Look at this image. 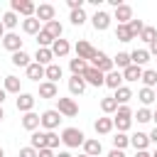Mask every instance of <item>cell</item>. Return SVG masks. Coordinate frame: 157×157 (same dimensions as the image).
<instances>
[{"mask_svg":"<svg viewBox=\"0 0 157 157\" xmlns=\"http://www.w3.org/2000/svg\"><path fill=\"white\" fill-rule=\"evenodd\" d=\"M5 37V27H2V22H0V39Z\"/></svg>","mask_w":157,"mask_h":157,"instance_id":"6f0895ef","label":"cell"},{"mask_svg":"<svg viewBox=\"0 0 157 157\" xmlns=\"http://www.w3.org/2000/svg\"><path fill=\"white\" fill-rule=\"evenodd\" d=\"M29 147H34V150L47 147V132H32V137H29Z\"/></svg>","mask_w":157,"mask_h":157,"instance_id":"1f68e13d","label":"cell"},{"mask_svg":"<svg viewBox=\"0 0 157 157\" xmlns=\"http://www.w3.org/2000/svg\"><path fill=\"white\" fill-rule=\"evenodd\" d=\"M39 29L42 27H39V20L37 17H25L22 20V32L25 34H39Z\"/></svg>","mask_w":157,"mask_h":157,"instance_id":"44dd1931","label":"cell"},{"mask_svg":"<svg viewBox=\"0 0 157 157\" xmlns=\"http://www.w3.org/2000/svg\"><path fill=\"white\" fill-rule=\"evenodd\" d=\"M69 91H71V96H81V93L86 91L83 76H71V78H69Z\"/></svg>","mask_w":157,"mask_h":157,"instance_id":"ac0fdd59","label":"cell"},{"mask_svg":"<svg viewBox=\"0 0 157 157\" xmlns=\"http://www.w3.org/2000/svg\"><path fill=\"white\" fill-rule=\"evenodd\" d=\"M128 29H130L132 37H140V32L145 29V22H142V20H130V22H128Z\"/></svg>","mask_w":157,"mask_h":157,"instance_id":"7bdbcfd3","label":"cell"},{"mask_svg":"<svg viewBox=\"0 0 157 157\" xmlns=\"http://www.w3.org/2000/svg\"><path fill=\"white\" fill-rule=\"evenodd\" d=\"M44 78L52 81V83H56V81L61 78V66H59V64H49V66H44Z\"/></svg>","mask_w":157,"mask_h":157,"instance_id":"d4e9b609","label":"cell"},{"mask_svg":"<svg viewBox=\"0 0 157 157\" xmlns=\"http://www.w3.org/2000/svg\"><path fill=\"white\" fill-rule=\"evenodd\" d=\"M140 39H142V42H147V44H150V42H155V39H157V27L145 25V29L140 32Z\"/></svg>","mask_w":157,"mask_h":157,"instance_id":"8d00e7d4","label":"cell"},{"mask_svg":"<svg viewBox=\"0 0 157 157\" xmlns=\"http://www.w3.org/2000/svg\"><path fill=\"white\" fill-rule=\"evenodd\" d=\"M135 157H152V155H150L147 150H137V152H135Z\"/></svg>","mask_w":157,"mask_h":157,"instance_id":"db71d44e","label":"cell"},{"mask_svg":"<svg viewBox=\"0 0 157 157\" xmlns=\"http://www.w3.org/2000/svg\"><path fill=\"white\" fill-rule=\"evenodd\" d=\"M22 128H25V130H29V132H34V130L39 128V115H37V113H32V110H29V113H25V115H22Z\"/></svg>","mask_w":157,"mask_h":157,"instance_id":"d6986e66","label":"cell"},{"mask_svg":"<svg viewBox=\"0 0 157 157\" xmlns=\"http://www.w3.org/2000/svg\"><path fill=\"white\" fill-rule=\"evenodd\" d=\"M59 123H61V115H59V110H44L42 115H39V125L49 132V130H56L59 128Z\"/></svg>","mask_w":157,"mask_h":157,"instance_id":"3957f363","label":"cell"},{"mask_svg":"<svg viewBox=\"0 0 157 157\" xmlns=\"http://www.w3.org/2000/svg\"><path fill=\"white\" fill-rule=\"evenodd\" d=\"M25 71H27V78H29V81H39V78H44V66L37 64V61H32Z\"/></svg>","mask_w":157,"mask_h":157,"instance_id":"7402d4cb","label":"cell"},{"mask_svg":"<svg viewBox=\"0 0 157 157\" xmlns=\"http://www.w3.org/2000/svg\"><path fill=\"white\" fill-rule=\"evenodd\" d=\"M2 118H5V110H2V105H0V120H2Z\"/></svg>","mask_w":157,"mask_h":157,"instance_id":"680465c9","label":"cell"},{"mask_svg":"<svg viewBox=\"0 0 157 157\" xmlns=\"http://www.w3.org/2000/svg\"><path fill=\"white\" fill-rule=\"evenodd\" d=\"M78 157H91V155H78Z\"/></svg>","mask_w":157,"mask_h":157,"instance_id":"6125c7cd","label":"cell"},{"mask_svg":"<svg viewBox=\"0 0 157 157\" xmlns=\"http://www.w3.org/2000/svg\"><path fill=\"white\" fill-rule=\"evenodd\" d=\"M34 17L39 20V22H52L54 20V5H37V10H34Z\"/></svg>","mask_w":157,"mask_h":157,"instance_id":"30bf717a","label":"cell"},{"mask_svg":"<svg viewBox=\"0 0 157 157\" xmlns=\"http://www.w3.org/2000/svg\"><path fill=\"white\" fill-rule=\"evenodd\" d=\"M20 157H37L34 147H20Z\"/></svg>","mask_w":157,"mask_h":157,"instance_id":"7dc6e473","label":"cell"},{"mask_svg":"<svg viewBox=\"0 0 157 157\" xmlns=\"http://www.w3.org/2000/svg\"><path fill=\"white\" fill-rule=\"evenodd\" d=\"M137 98H140V101H142L145 105H150V103H152V101H155L157 96H155V88H145V86H142V88L137 91Z\"/></svg>","mask_w":157,"mask_h":157,"instance_id":"74e56055","label":"cell"},{"mask_svg":"<svg viewBox=\"0 0 157 157\" xmlns=\"http://www.w3.org/2000/svg\"><path fill=\"white\" fill-rule=\"evenodd\" d=\"M152 120H155V125H157V110H155V113H152Z\"/></svg>","mask_w":157,"mask_h":157,"instance_id":"91938a15","label":"cell"},{"mask_svg":"<svg viewBox=\"0 0 157 157\" xmlns=\"http://www.w3.org/2000/svg\"><path fill=\"white\" fill-rule=\"evenodd\" d=\"M34 96L32 93H20L17 96V110H22V113H29L32 108H34Z\"/></svg>","mask_w":157,"mask_h":157,"instance_id":"7c38bea8","label":"cell"},{"mask_svg":"<svg viewBox=\"0 0 157 157\" xmlns=\"http://www.w3.org/2000/svg\"><path fill=\"white\" fill-rule=\"evenodd\" d=\"M10 7H12L15 15L20 12V15H25V17H34V10H37V5H34L32 0H12Z\"/></svg>","mask_w":157,"mask_h":157,"instance_id":"5b68a950","label":"cell"},{"mask_svg":"<svg viewBox=\"0 0 157 157\" xmlns=\"http://www.w3.org/2000/svg\"><path fill=\"white\" fill-rule=\"evenodd\" d=\"M137 78H142V66L130 64L128 69H123V81H137Z\"/></svg>","mask_w":157,"mask_h":157,"instance_id":"484cf974","label":"cell"},{"mask_svg":"<svg viewBox=\"0 0 157 157\" xmlns=\"http://www.w3.org/2000/svg\"><path fill=\"white\" fill-rule=\"evenodd\" d=\"M2 88H5V93H17L20 96V78L17 76H5L2 78Z\"/></svg>","mask_w":157,"mask_h":157,"instance_id":"4316f807","label":"cell"},{"mask_svg":"<svg viewBox=\"0 0 157 157\" xmlns=\"http://www.w3.org/2000/svg\"><path fill=\"white\" fill-rule=\"evenodd\" d=\"M71 10H83V0H66Z\"/></svg>","mask_w":157,"mask_h":157,"instance_id":"c3c4849f","label":"cell"},{"mask_svg":"<svg viewBox=\"0 0 157 157\" xmlns=\"http://www.w3.org/2000/svg\"><path fill=\"white\" fill-rule=\"evenodd\" d=\"M69 52H71V44L66 42V39H54V44H52V54L54 56H59V59H64V56H69Z\"/></svg>","mask_w":157,"mask_h":157,"instance_id":"8fae6325","label":"cell"},{"mask_svg":"<svg viewBox=\"0 0 157 157\" xmlns=\"http://www.w3.org/2000/svg\"><path fill=\"white\" fill-rule=\"evenodd\" d=\"M2 47L7 49V52H22V39H20V34H15V32H7L5 37H2Z\"/></svg>","mask_w":157,"mask_h":157,"instance_id":"9c48e42d","label":"cell"},{"mask_svg":"<svg viewBox=\"0 0 157 157\" xmlns=\"http://www.w3.org/2000/svg\"><path fill=\"white\" fill-rule=\"evenodd\" d=\"M93 128H96V132H98V135H108V132L113 130V118L103 115V118H98V120L93 123Z\"/></svg>","mask_w":157,"mask_h":157,"instance_id":"ffe728a7","label":"cell"},{"mask_svg":"<svg viewBox=\"0 0 157 157\" xmlns=\"http://www.w3.org/2000/svg\"><path fill=\"white\" fill-rule=\"evenodd\" d=\"M115 20H118V25H128L132 20V7L130 5H118L115 7Z\"/></svg>","mask_w":157,"mask_h":157,"instance_id":"5bb4252c","label":"cell"},{"mask_svg":"<svg viewBox=\"0 0 157 157\" xmlns=\"http://www.w3.org/2000/svg\"><path fill=\"white\" fill-rule=\"evenodd\" d=\"M56 110H59V115H66V118H74V115H78V105H76V101L74 98H56Z\"/></svg>","mask_w":157,"mask_h":157,"instance_id":"7a4b0ae2","label":"cell"},{"mask_svg":"<svg viewBox=\"0 0 157 157\" xmlns=\"http://www.w3.org/2000/svg\"><path fill=\"white\" fill-rule=\"evenodd\" d=\"M29 59H32V56H29V54H27L25 49H22V52H15V54H12V64H15V66H25V69H27V66L32 64Z\"/></svg>","mask_w":157,"mask_h":157,"instance_id":"4dcf8cb0","label":"cell"},{"mask_svg":"<svg viewBox=\"0 0 157 157\" xmlns=\"http://www.w3.org/2000/svg\"><path fill=\"white\" fill-rule=\"evenodd\" d=\"M135 118H137V123H150V120H152V110H150V108H140V110L135 113Z\"/></svg>","mask_w":157,"mask_h":157,"instance_id":"f6af8a7d","label":"cell"},{"mask_svg":"<svg viewBox=\"0 0 157 157\" xmlns=\"http://www.w3.org/2000/svg\"><path fill=\"white\" fill-rule=\"evenodd\" d=\"M130 145H132L135 150H147V145H150V137H147L145 132H135V135L130 137Z\"/></svg>","mask_w":157,"mask_h":157,"instance_id":"f546056e","label":"cell"},{"mask_svg":"<svg viewBox=\"0 0 157 157\" xmlns=\"http://www.w3.org/2000/svg\"><path fill=\"white\" fill-rule=\"evenodd\" d=\"M44 132H47V130H44ZM59 142H61V137H59L54 130H49V132H47V147H49V150H56Z\"/></svg>","mask_w":157,"mask_h":157,"instance_id":"ee69618b","label":"cell"},{"mask_svg":"<svg viewBox=\"0 0 157 157\" xmlns=\"http://www.w3.org/2000/svg\"><path fill=\"white\" fill-rule=\"evenodd\" d=\"M101 110H103L105 115L115 113V110H118V103H115V98H113V96H105V98L101 101Z\"/></svg>","mask_w":157,"mask_h":157,"instance_id":"e575fe53","label":"cell"},{"mask_svg":"<svg viewBox=\"0 0 157 157\" xmlns=\"http://www.w3.org/2000/svg\"><path fill=\"white\" fill-rule=\"evenodd\" d=\"M103 86H108V88H113V91H115V88H120V86H123V74H120V71H115V69H113V71H108V74H105V81H103Z\"/></svg>","mask_w":157,"mask_h":157,"instance_id":"9a60e30c","label":"cell"},{"mask_svg":"<svg viewBox=\"0 0 157 157\" xmlns=\"http://www.w3.org/2000/svg\"><path fill=\"white\" fill-rule=\"evenodd\" d=\"M91 66L93 69H98L101 74H108V71H113L115 66H113V59L108 56V54H103V52H96V56L91 59Z\"/></svg>","mask_w":157,"mask_h":157,"instance_id":"277c9868","label":"cell"},{"mask_svg":"<svg viewBox=\"0 0 157 157\" xmlns=\"http://www.w3.org/2000/svg\"><path fill=\"white\" fill-rule=\"evenodd\" d=\"M147 137H150V142H155V145H157V125H155V130H152Z\"/></svg>","mask_w":157,"mask_h":157,"instance_id":"f5cc1de1","label":"cell"},{"mask_svg":"<svg viewBox=\"0 0 157 157\" xmlns=\"http://www.w3.org/2000/svg\"><path fill=\"white\" fill-rule=\"evenodd\" d=\"M101 152H103V145H101V140H96V137H88V140L83 142V155L98 157Z\"/></svg>","mask_w":157,"mask_h":157,"instance_id":"4fadbf2b","label":"cell"},{"mask_svg":"<svg viewBox=\"0 0 157 157\" xmlns=\"http://www.w3.org/2000/svg\"><path fill=\"white\" fill-rule=\"evenodd\" d=\"M113 98H115L118 105H125V103L132 98V91H130L128 86H120V88H115V96H113Z\"/></svg>","mask_w":157,"mask_h":157,"instance_id":"f1b7e54d","label":"cell"},{"mask_svg":"<svg viewBox=\"0 0 157 157\" xmlns=\"http://www.w3.org/2000/svg\"><path fill=\"white\" fill-rule=\"evenodd\" d=\"M113 66H118V69H128V66H130V54H128V52H118V54L113 56Z\"/></svg>","mask_w":157,"mask_h":157,"instance_id":"836d02e7","label":"cell"},{"mask_svg":"<svg viewBox=\"0 0 157 157\" xmlns=\"http://www.w3.org/2000/svg\"><path fill=\"white\" fill-rule=\"evenodd\" d=\"M147 52H150V56H157V39L150 42V49H147Z\"/></svg>","mask_w":157,"mask_h":157,"instance_id":"f907efd6","label":"cell"},{"mask_svg":"<svg viewBox=\"0 0 157 157\" xmlns=\"http://www.w3.org/2000/svg\"><path fill=\"white\" fill-rule=\"evenodd\" d=\"M140 81L145 83V88H155V86H157V71H155V69L142 71V78H140Z\"/></svg>","mask_w":157,"mask_h":157,"instance_id":"d6a6232c","label":"cell"},{"mask_svg":"<svg viewBox=\"0 0 157 157\" xmlns=\"http://www.w3.org/2000/svg\"><path fill=\"white\" fill-rule=\"evenodd\" d=\"M61 142H64L66 147H78V145L86 142V135H83L78 128H64V132H61Z\"/></svg>","mask_w":157,"mask_h":157,"instance_id":"6da1fadb","label":"cell"},{"mask_svg":"<svg viewBox=\"0 0 157 157\" xmlns=\"http://www.w3.org/2000/svg\"><path fill=\"white\" fill-rule=\"evenodd\" d=\"M52 39H59L61 37V32H64V27H61V22L59 20H52V22H44V27H42Z\"/></svg>","mask_w":157,"mask_h":157,"instance_id":"e0dca14e","label":"cell"},{"mask_svg":"<svg viewBox=\"0 0 157 157\" xmlns=\"http://www.w3.org/2000/svg\"><path fill=\"white\" fill-rule=\"evenodd\" d=\"M130 125H132V118H113V128H118V132L130 130Z\"/></svg>","mask_w":157,"mask_h":157,"instance_id":"60d3db41","label":"cell"},{"mask_svg":"<svg viewBox=\"0 0 157 157\" xmlns=\"http://www.w3.org/2000/svg\"><path fill=\"white\" fill-rule=\"evenodd\" d=\"M37 157H54V150H49V147H42V150H37Z\"/></svg>","mask_w":157,"mask_h":157,"instance_id":"681fc988","label":"cell"},{"mask_svg":"<svg viewBox=\"0 0 157 157\" xmlns=\"http://www.w3.org/2000/svg\"><path fill=\"white\" fill-rule=\"evenodd\" d=\"M54 157H74L71 152H59V155H54Z\"/></svg>","mask_w":157,"mask_h":157,"instance_id":"9f6ffc18","label":"cell"},{"mask_svg":"<svg viewBox=\"0 0 157 157\" xmlns=\"http://www.w3.org/2000/svg\"><path fill=\"white\" fill-rule=\"evenodd\" d=\"M56 96H59L56 83H52V81H42L39 83V98H56Z\"/></svg>","mask_w":157,"mask_h":157,"instance_id":"2e32d148","label":"cell"},{"mask_svg":"<svg viewBox=\"0 0 157 157\" xmlns=\"http://www.w3.org/2000/svg\"><path fill=\"white\" fill-rule=\"evenodd\" d=\"M152 157H157V150H155V152H152Z\"/></svg>","mask_w":157,"mask_h":157,"instance_id":"be15d7a7","label":"cell"},{"mask_svg":"<svg viewBox=\"0 0 157 157\" xmlns=\"http://www.w3.org/2000/svg\"><path fill=\"white\" fill-rule=\"evenodd\" d=\"M74 49H76V56H78V59H83V61H91V59L96 56V52H98V49H93L86 39H78Z\"/></svg>","mask_w":157,"mask_h":157,"instance_id":"52a82bcc","label":"cell"},{"mask_svg":"<svg viewBox=\"0 0 157 157\" xmlns=\"http://www.w3.org/2000/svg\"><path fill=\"white\" fill-rule=\"evenodd\" d=\"M115 39H118V42H130V39H135V37L130 34L128 25H118V29H115Z\"/></svg>","mask_w":157,"mask_h":157,"instance_id":"f35d334b","label":"cell"},{"mask_svg":"<svg viewBox=\"0 0 157 157\" xmlns=\"http://www.w3.org/2000/svg\"><path fill=\"white\" fill-rule=\"evenodd\" d=\"M69 69H71V74H74V76H83V71L88 69V61H83V59H78V56H76V59H71V61H69Z\"/></svg>","mask_w":157,"mask_h":157,"instance_id":"83f0119b","label":"cell"},{"mask_svg":"<svg viewBox=\"0 0 157 157\" xmlns=\"http://www.w3.org/2000/svg\"><path fill=\"white\" fill-rule=\"evenodd\" d=\"M52 59H54L52 49H42V47H37V54H34V61H37V64L49 66V64H52Z\"/></svg>","mask_w":157,"mask_h":157,"instance_id":"603a6c76","label":"cell"},{"mask_svg":"<svg viewBox=\"0 0 157 157\" xmlns=\"http://www.w3.org/2000/svg\"><path fill=\"white\" fill-rule=\"evenodd\" d=\"M150 61V52L147 49H135L132 54H130V64H135V66H142V64H147Z\"/></svg>","mask_w":157,"mask_h":157,"instance_id":"cb8c5ba5","label":"cell"},{"mask_svg":"<svg viewBox=\"0 0 157 157\" xmlns=\"http://www.w3.org/2000/svg\"><path fill=\"white\" fill-rule=\"evenodd\" d=\"M5 96H7V93H5V88H0V105H2V101H5Z\"/></svg>","mask_w":157,"mask_h":157,"instance_id":"11a10c76","label":"cell"},{"mask_svg":"<svg viewBox=\"0 0 157 157\" xmlns=\"http://www.w3.org/2000/svg\"><path fill=\"white\" fill-rule=\"evenodd\" d=\"M155 96H157V86H155Z\"/></svg>","mask_w":157,"mask_h":157,"instance_id":"e7e4bbea","label":"cell"},{"mask_svg":"<svg viewBox=\"0 0 157 157\" xmlns=\"http://www.w3.org/2000/svg\"><path fill=\"white\" fill-rule=\"evenodd\" d=\"M130 145V137L125 135V132H118L115 137H113V150H125Z\"/></svg>","mask_w":157,"mask_h":157,"instance_id":"ab89813d","label":"cell"},{"mask_svg":"<svg viewBox=\"0 0 157 157\" xmlns=\"http://www.w3.org/2000/svg\"><path fill=\"white\" fill-rule=\"evenodd\" d=\"M110 20H113V17H110L108 12H103V10H96V15L91 17V22H93V29H96V32H105V29L110 27Z\"/></svg>","mask_w":157,"mask_h":157,"instance_id":"8992f818","label":"cell"},{"mask_svg":"<svg viewBox=\"0 0 157 157\" xmlns=\"http://www.w3.org/2000/svg\"><path fill=\"white\" fill-rule=\"evenodd\" d=\"M69 20H71V25H76V27H81V25L86 22V12H83V10H71V15H69Z\"/></svg>","mask_w":157,"mask_h":157,"instance_id":"b9f144b4","label":"cell"},{"mask_svg":"<svg viewBox=\"0 0 157 157\" xmlns=\"http://www.w3.org/2000/svg\"><path fill=\"white\" fill-rule=\"evenodd\" d=\"M0 22H2V27H5V29H15L20 20H17V15L10 10V12H5V15H2V20H0Z\"/></svg>","mask_w":157,"mask_h":157,"instance_id":"d590c367","label":"cell"},{"mask_svg":"<svg viewBox=\"0 0 157 157\" xmlns=\"http://www.w3.org/2000/svg\"><path fill=\"white\" fill-rule=\"evenodd\" d=\"M115 118H132V110H130L128 105H118V110H115Z\"/></svg>","mask_w":157,"mask_h":157,"instance_id":"bcb514c9","label":"cell"},{"mask_svg":"<svg viewBox=\"0 0 157 157\" xmlns=\"http://www.w3.org/2000/svg\"><path fill=\"white\" fill-rule=\"evenodd\" d=\"M0 157H5V150H2V147H0Z\"/></svg>","mask_w":157,"mask_h":157,"instance_id":"94428289","label":"cell"},{"mask_svg":"<svg viewBox=\"0 0 157 157\" xmlns=\"http://www.w3.org/2000/svg\"><path fill=\"white\" fill-rule=\"evenodd\" d=\"M108 157H125V152H123V150H110Z\"/></svg>","mask_w":157,"mask_h":157,"instance_id":"816d5d0a","label":"cell"},{"mask_svg":"<svg viewBox=\"0 0 157 157\" xmlns=\"http://www.w3.org/2000/svg\"><path fill=\"white\" fill-rule=\"evenodd\" d=\"M83 81L88 83V86H103V81H105V74H101L98 69H93V66H88L86 71H83Z\"/></svg>","mask_w":157,"mask_h":157,"instance_id":"ba28073f","label":"cell"}]
</instances>
